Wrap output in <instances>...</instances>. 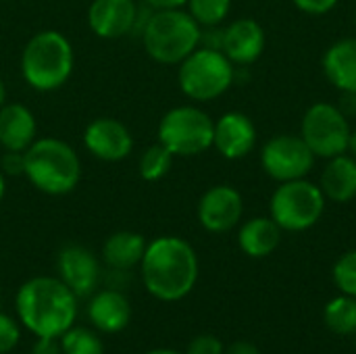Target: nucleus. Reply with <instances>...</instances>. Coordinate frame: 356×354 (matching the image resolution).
Wrapping results in <instances>:
<instances>
[{
	"label": "nucleus",
	"instance_id": "f3484780",
	"mask_svg": "<svg viewBox=\"0 0 356 354\" xmlns=\"http://www.w3.org/2000/svg\"><path fill=\"white\" fill-rule=\"evenodd\" d=\"M35 131V117L25 104L4 102L0 106V146L4 150L25 152L33 144Z\"/></svg>",
	"mask_w": 356,
	"mask_h": 354
},
{
	"label": "nucleus",
	"instance_id": "72a5a7b5",
	"mask_svg": "<svg viewBox=\"0 0 356 354\" xmlns=\"http://www.w3.org/2000/svg\"><path fill=\"white\" fill-rule=\"evenodd\" d=\"M223 354H261V351H259L252 342L238 340V342L229 344V348H227Z\"/></svg>",
	"mask_w": 356,
	"mask_h": 354
},
{
	"label": "nucleus",
	"instance_id": "c9c22d12",
	"mask_svg": "<svg viewBox=\"0 0 356 354\" xmlns=\"http://www.w3.org/2000/svg\"><path fill=\"white\" fill-rule=\"evenodd\" d=\"M346 152L356 159V129L350 131V138H348V150H346Z\"/></svg>",
	"mask_w": 356,
	"mask_h": 354
},
{
	"label": "nucleus",
	"instance_id": "412c9836",
	"mask_svg": "<svg viewBox=\"0 0 356 354\" xmlns=\"http://www.w3.org/2000/svg\"><path fill=\"white\" fill-rule=\"evenodd\" d=\"M282 242V227L271 217H252L242 223L238 232V244L244 255L252 259H265Z\"/></svg>",
	"mask_w": 356,
	"mask_h": 354
},
{
	"label": "nucleus",
	"instance_id": "1a4fd4ad",
	"mask_svg": "<svg viewBox=\"0 0 356 354\" xmlns=\"http://www.w3.org/2000/svg\"><path fill=\"white\" fill-rule=\"evenodd\" d=\"M348 117L332 102H315L307 108L300 121V138L311 148L315 159H334L348 150L350 138Z\"/></svg>",
	"mask_w": 356,
	"mask_h": 354
},
{
	"label": "nucleus",
	"instance_id": "f257e3e1",
	"mask_svg": "<svg viewBox=\"0 0 356 354\" xmlns=\"http://www.w3.org/2000/svg\"><path fill=\"white\" fill-rule=\"evenodd\" d=\"M146 290L163 300L186 298L198 280V257L190 242L177 236H161L148 242L140 263Z\"/></svg>",
	"mask_w": 356,
	"mask_h": 354
},
{
	"label": "nucleus",
	"instance_id": "cd10ccee",
	"mask_svg": "<svg viewBox=\"0 0 356 354\" xmlns=\"http://www.w3.org/2000/svg\"><path fill=\"white\" fill-rule=\"evenodd\" d=\"M223 342L217 338V336H211V334H202V336H196L190 344H188V351L186 354H223Z\"/></svg>",
	"mask_w": 356,
	"mask_h": 354
},
{
	"label": "nucleus",
	"instance_id": "58836bf2",
	"mask_svg": "<svg viewBox=\"0 0 356 354\" xmlns=\"http://www.w3.org/2000/svg\"><path fill=\"white\" fill-rule=\"evenodd\" d=\"M146 354H184V353H177V351H167V348H156V351H150V353Z\"/></svg>",
	"mask_w": 356,
	"mask_h": 354
},
{
	"label": "nucleus",
	"instance_id": "7ed1b4c3",
	"mask_svg": "<svg viewBox=\"0 0 356 354\" xmlns=\"http://www.w3.org/2000/svg\"><path fill=\"white\" fill-rule=\"evenodd\" d=\"M25 177L48 196H65L81 182V161L65 140L35 138L25 150Z\"/></svg>",
	"mask_w": 356,
	"mask_h": 354
},
{
	"label": "nucleus",
	"instance_id": "5701e85b",
	"mask_svg": "<svg viewBox=\"0 0 356 354\" xmlns=\"http://www.w3.org/2000/svg\"><path fill=\"white\" fill-rule=\"evenodd\" d=\"M323 319L334 334L353 336L356 332V298L342 294L330 300L323 311Z\"/></svg>",
	"mask_w": 356,
	"mask_h": 354
},
{
	"label": "nucleus",
	"instance_id": "473e14b6",
	"mask_svg": "<svg viewBox=\"0 0 356 354\" xmlns=\"http://www.w3.org/2000/svg\"><path fill=\"white\" fill-rule=\"evenodd\" d=\"M338 108L350 119L356 117V94L355 92H340V102H338Z\"/></svg>",
	"mask_w": 356,
	"mask_h": 354
},
{
	"label": "nucleus",
	"instance_id": "6ab92c4d",
	"mask_svg": "<svg viewBox=\"0 0 356 354\" xmlns=\"http://www.w3.org/2000/svg\"><path fill=\"white\" fill-rule=\"evenodd\" d=\"M319 188L325 200L346 204L356 198V159L348 152L327 159Z\"/></svg>",
	"mask_w": 356,
	"mask_h": 354
},
{
	"label": "nucleus",
	"instance_id": "ea45409f",
	"mask_svg": "<svg viewBox=\"0 0 356 354\" xmlns=\"http://www.w3.org/2000/svg\"><path fill=\"white\" fill-rule=\"evenodd\" d=\"M353 336H355V348H356V332H355V334H353Z\"/></svg>",
	"mask_w": 356,
	"mask_h": 354
},
{
	"label": "nucleus",
	"instance_id": "0eeeda50",
	"mask_svg": "<svg viewBox=\"0 0 356 354\" xmlns=\"http://www.w3.org/2000/svg\"><path fill=\"white\" fill-rule=\"evenodd\" d=\"M323 213L325 196L307 177L280 184L269 200V217L282 232H307L319 223Z\"/></svg>",
	"mask_w": 356,
	"mask_h": 354
},
{
	"label": "nucleus",
	"instance_id": "4c0bfd02",
	"mask_svg": "<svg viewBox=\"0 0 356 354\" xmlns=\"http://www.w3.org/2000/svg\"><path fill=\"white\" fill-rule=\"evenodd\" d=\"M4 192H6V182H4V173L0 171V202L4 198Z\"/></svg>",
	"mask_w": 356,
	"mask_h": 354
},
{
	"label": "nucleus",
	"instance_id": "a878e982",
	"mask_svg": "<svg viewBox=\"0 0 356 354\" xmlns=\"http://www.w3.org/2000/svg\"><path fill=\"white\" fill-rule=\"evenodd\" d=\"M63 354H104L100 338L86 328H69L60 338Z\"/></svg>",
	"mask_w": 356,
	"mask_h": 354
},
{
	"label": "nucleus",
	"instance_id": "aec40b11",
	"mask_svg": "<svg viewBox=\"0 0 356 354\" xmlns=\"http://www.w3.org/2000/svg\"><path fill=\"white\" fill-rule=\"evenodd\" d=\"M90 321L94 328L106 334H117L125 330L131 321V305L129 300L117 290H102L98 292L90 307H88Z\"/></svg>",
	"mask_w": 356,
	"mask_h": 354
},
{
	"label": "nucleus",
	"instance_id": "f03ea898",
	"mask_svg": "<svg viewBox=\"0 0 356 354\" xmlns=\"http://www.w3.org/2000/svg\"><path fill=\"white\" fill-rule=\"evenodd\" d=\"M21 323L38 338H60L75 321L77 296L58 277H31L15 298Z\"/></svg>",
	"mask_w": 356,
	"mask_h": 354
},
{
	"label": "nucleus",
	"instance_id": "20e7f679",
	"mask_svg": "<svg viewBox=\"0 0 356 354\" xmlns=\"http://www.w3.org/2000/svg\"><path fill=\"white\" fill-rule=\"evenodd\" d=\"M75 65L73 46L56 29H44L31 35L21 52V75L25 83L38 92H54L63 88Z\"/></svg>",
	"mask_w": 356,
	"mask_h": 354
},
{
	"label": "nucleus",
	"instance_id": "dca6fc26",
	"mask_svg": "<svg viewBox=\"0 0 356 354\" xmlns=\"http://www.w3.org/2000/svg\"><path fill=\"white\" fill-rule=\"evenodd\" d=\"M140 10L134 0H92L88 25L102 40H119L134 31Z\"/></svg>",
	"mask_w": 356,
	"mask_h": 354
},
{
	"label": "nucleus",
	"instance_id": "c85d7f7f",
	"mask_svg": "<svg viewBox=\"0 0 356 354\" xmlns=\"http://www.w3.org/2000/svg\"><path fill=\"white\" fill-rule=\"evenodd\" d=\"M19 342V328L17 323L0 313V354L8 353L17 346Z\"/></svg>",
	"mask_w": 356,
	"mask_h": 354
},
{
	"label": "nucleus",
	"instance_id": "39448f33",
	"mask_svg": "<svg viewBox=\"0 0 356 354\" xmlns=\"http://www.w3.org/2000/svg\"><path fill=\"white\" fill-rule=\"evenodd\" d=\"M202 27L184 8L152 10L142 25L146 54L161 65H179L200 46Z\"/></svg>",
	"mask_w": 356,
	"mask_h": 354
},
{
	"label": "nucleus",
	"instance_id": "393cba45",
	"mask_svg": "<svg viewBox=\"0 0 356 354\" xmlns=\"http://www.w3.org/2000/svg\"><path fill=\"white\" fill-rule=\"evenodd\" d=\"M186 6L200 27H217L227 19L232 0H188Z\"/></svg>",
	"mask_w": 356,
	"mask_h": 354
},
{
	"label": "nucleus",
	"instance_id": "f8f14e48",
	"mask_svg": "<svg viewBox=\"0 0 356 354\" xmlns=\"http://www.w3.org/2000/svg\"><path fill=\"white\" fill-rule=\"evenodd\" d=\"M83 144L88 152L104 163H119L134 150V136L121 121L113 117H98L86 125Z\"/></svg>",
	"mask_w": 356,
	"mask_h": 354
},
{
	"label": "nucleus",
	"instance_id": "c756f323",
	"mask_svg": "<svg viewBox=\"0 0 356 354\" xmlns=\"http://www.w3.org/2000/svg\"><path fill=\"white\" fill-rule=\"evenodd\" d=\"M0 171L4 177H17L25 175V152H15V150H4L0 159Z\"/></svg>",
	"mask_w": 356,
	"mask_h": 354
},
{
	"label": "nucleus",
	"instance_id": "2eb2a0df",
	"mask_svg": "<svg viewBox=\"0 0 356 354\" xmlns=\"http://www.w3.org/2000/svg\"><path fill=\"white\" fill-rule=\"evenodd\" d=\"M267 38L263 25L252 17H242L223 27L221 52L240 67H248L261 58Z\"/></svg>",
	"mask_w": 356,
	"mask_h": 354
},
{
	"label": "nucleus",
	"instance_id": "9d476101",
	"mask_svg": "<svg viewBox=\"0 0 356 354\" xmlns=\"http://www.w3.org/2000/svg\"><path fill=\"white\" fill-rule=\"evenodd\" d=\"M313 165H315V154L305 144L300 134L273 136L261 148V167L277 184L307 177Z\"/></svg>",
	"mask_w": 356,
	"mask_h": 354
},
{
	"label": "nucleus",
	"instance_id": "a211bd4d",
	"mask_svg": "<svg viewBox=\"0 0 356 354\" xmlns=\"http://www.w3.org/2000/svg\"><path fill=\"white\" fill-rule=\"evenodd\" d=\"M323 75L340 92L356 94V38L334 42L321 58Z\"/></svg>",
	"mask_w": 356,
	"mask_h": 354
},
{
	"label": "nucleus",
	"instance_id": "a19ab883",
	"mask_svg": "<svg viewBox=\"0 0 356 354\" xmlns=\"http://www.w3.org/2000/svg\"><path fill=\"white\" fill-rule=\"evenodd\" d=\"M355 27H356V10H355Z\"/></svg>",
	"mask_w": 356,
	"mask_h": 354
},
{
	"label": "nucleus",
	"instance_id": "4be33fe9",
	"mask_svg": "<svg viewBox=\"0 0 356 354\" xmlns=\"http://www.w3.org/2000/svg\"><path fill=\"white\" fill-rule=\"evenodd\" d=\"M148 242L136 232H115L102 246L104 263L115 271H127L142 263Z\"/></svg>",
	"mask_w": 356,
	"mask_h": 354
},
{
	"label": "nucleus",
	"instance_id": "9b49d317",
	"mask_svg": "<svg viewBox=\"0 0 356 354\" xmlns=\"http://www.w3.org/2000/svg\"><path fill=\"white\" fill-rule=\"evenodd\" d=\"M244 215L242 194L227 184L209 188L198 200V221L211 234L232 232Z\"/></svg>",
	"mask_w": 356,
	"mask_h": 354
},
{
	"label": "nucleus",
	"instance_id": "2f4dec72",
	"mask_svg": "<svg viewBox=\"0 0 356 354\" xmlns=\"http://www.w3.org/2000/svg\"><path fill=\"white\" fill-rule=\"evenodd\" d=\"M31 354H63L60 340L58 338H38V342L31 348Z\"/></svg>",
	"mask_w": 356,
	"mask_h": 354
},
{
	"label": "nucleus",
	"instance_id": "b1692460",
	"mask_svg": "<svg viewBox=\"0 0 356 354\" xmlns=\"http://www.w3.org/2000/svg\"><path fill=\"white\" fill-rule=\"evenodd\" d=\"M173 159H175V156H173L161 142L148 146V148L142 152L140 161H138L140 177H142L144 182H159V179H163V177L169 173V169H171V165H173Z\"/></svg>",
	"mask_w": 356,
	"mask_h": 354
},
{
	"label": "nucleus",
	"instance_id": "423d86ee",
	"mask_svg": "<svg viewBox=\"0 0 356 354\" xmlns=\"http://www.w3.org/2000/svg\"><path fill=\"white\" fill-rule=\"evenodd\" d=\"M236 79L234 63L213 48L198 46L190 56L179 63L177 83L181 92L196 102H209L223 96Z\"/></svg>",
	"mask_w": 356,
	"mask_h": 354
},
{
	"label": "nucleus",
	"instance_id": "bb28decb",
	"mask_svg": "<svg viewBox=\"0 0 356 354\" xmlns=\"http://www.w3.org/2000/svg\"><path fill=\"white\" fill-rule=\"evenodd\" d=\"M332 275L342 294L356 298V250H348L336 261Z\"/></svg>",
	"mask_w": 356,
	"mask_h": 354
},
{
	"label": "nucleus",
	"instance_id": "4468645a",
	"mask_svg": "<svg viewBox=\"0 0 356 354\" xmlns=\"http://www.w3.org/2000/svg\"><path fill=\"white\" fill-rule=\"evenodd\" d=\"M58 280L77 296L86 298L94 294L100 282L98 259L79 244H69L58 252Z\"/></svg>",
	"mask_w": 356,
	"mask_h": 354
},
{
	"label": "nucleus",
	"instance_id": "e433bc0d",
	"mask_svg": "<svg viewBox=\"0 0 356 354\" xmlns=\"http://www.w3.org/2000/svg\"><path fill=\"white\" fill-rule=\"evenodd\" d=\"M6 102V88H4V81H2V77H0V106Z\"/></svg>",
	"mask_w": 356,
	"mask_h": 354
},
{
	"label": "nucleus",
	"instance_id": "7c9ffc66",
	"mask_svg": "<svg viewBox=\"0 0 356 354\" xmlns=\"http://www.w3.org/2000/svg\"><path fill=\"white\" fill-rule=\"evenodd\" d=\"M294 6L298 10H302L305 15H313V17H321V15H327L332 13L340 0H292Z\"/></svg>",
	"mask_w": 356,
	"mask_h": 354
},
{
	"label": "nucleus",
	"instance_id": "6e6552de",
	"mask_svg": "<svg viewBox=\"0 0 356 354\" xmlns=\"http://www.w3.org/2000/svg\"><path fill=\"white\" fill-rule=\"evenodd\" d=\"M215 121L198 106L181 104L163 115L159 121V142L173 156H198L213 148Z\"/></svg>",
	"mask_w": 356,
	"mask_h": 354
},
{
	"label": "nucleus",
	"instance_id": "f704fd0d",
	"mask_svg": "<svg viewBox=\"0 0 356 354\" xmlns=\"http://www.w3.org/2000/svg\"><path fill=\"white\" fill-rule=\"evenodd\" d=\"M144 2L152 10H161V8H184L188 0H144Z\"/></svg>",
	"mask_w": 356,
	"mask_h": 354
},
{
	"label": "nucleus",
	"instance_id": "ddd939ff",
	"mask_svg": "<svg viewBox=\"0 0 356 354\" xmlns=\"http://www.w3.org/2000/svg\"><path fill=\"white\" fill-rule=\"evenodd\" d=\"M257 138L259 134L254 121L240 111H229L215 121L213 148H217L223 159L238 161L254 150Z\"/></svg>",
	"mask_w": 356,
	"mask_h": 354
}]
</instances>
